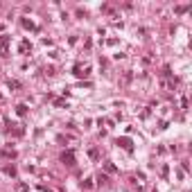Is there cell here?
I'll return each mask as SVG.
<instances>
[{"instance_id":"2","label":"cell","mask_w":192,"mask_h":192,"mask_svg":"<svg viewBox=\"0 0 192 192\" xmlns=\"http://www.w3.org/2000/svg\"><path fill=\"white\" fill-rule=\"evenodd\" d=\"M64 160H66V165H75V156H72V152L64 154Z\"/></svg>"},{"instance_id":"3","label":"cell","mask_w":192,"mask_h":192,"mask_svg":"<svg viewBox=\"0 0 192 192\" xmlns=\"http://www.w3.org/2000/svg\"><path fill=\"white\" fill-rule=\"evenodd\" d=\"M118 145H122L127 152H131V142H129V138H122V140H118Z\"/></svg>"},{"instance_id":"1","label":"cell","mask_w":192,"mask_h":192,"mask_svg":"<svg viewBox=\"0 0 192 192\" xmlns=\"http://www.w3.org/2000/svg\"><path fill=\"white\" fill-rule=\"evenodd\" d=\"M75 75H77V77H86V75H88V68H81V66H77V68H75Z\"/></svg>"}]
</instances>
